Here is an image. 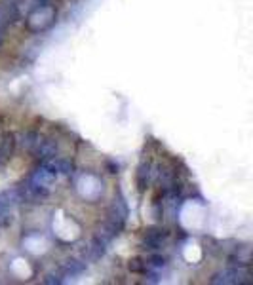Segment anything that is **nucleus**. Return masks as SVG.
I'll return each instance as SVG.
<instances>
[{
  "label": "nucleus",
  "mask_w": 253,
  "mask_h": 285,
  "mask_svg": "<svg viewBox=\"0 0 253 285\" xmlns=\"http://www.w3.org/2000/svg\"><path fill=\"white\" fill-rule=\"evenodd\" d=\"M37 2H40V4H46L48 0H37Z\"/></svg>",
  "instance_id": "nucleus-19"
},
{
  "label": "nucleus",
  "mask_w": 253,
  "mask_h": 285,
  "mask_svg": "<svg viewBox=\"0 0 253 285\" xmlns=\"http://www.w3.org/2000/svg\"><path fill=\"white\" fill-rule=\"evenodd\" d=\"M56 177H57L56 171H52L48 166H44V168H40V170H37L35 173H33L31 180H35V182H38V184H42V186L50 188V186L56 182Z\"/></svg>",
  "instance_id": "nucleus-7"
},
{
  "label": "nucleus",
  "mask_w": 253,
  "mask_h": 285,
  "mask_svg": "<svg viewBox=\"0 0 253 285\" xmlns=\"http://www.w3.org/2000/svg\"><path fill=\"white\" fill-rule=\"evenodd\" d=\"M149 262L150 266H154V268H162V266H166V258L162 255H150Z\"/></svg>",
  "instance_id": "nucleus-14"
},
{
  "label": "nucleus",
  "mask_w": 253,
  "mask_h": 285,
  "mask_svg": "<svg viewBox=\"0 0 253 285\" xmlns=\"http://www.w3.org/2000/svg\"><path fill=\"white\" fill-rule=\"evenodd\" d=\"M48 168L56 173H61V175H69L73 171V164L71 160H65V158H54V160L48 164Z\"/></svg>",
  "instance_id": "nucleus-11"
},
{
  "label": "nucleus",
  "mask_w": 253,
  "mask_h": 285,
  "mask_svg": "<svg viewBox=\"0 0 253 285\" xmlns=\"http://www.w3.org/2000/svg\"><path fill=\"white\" fill-rule=\"evenodd\" d=\"M56 21V8L48 6V4H40L35 8L27 18V28L31 32H44L54 25Z\"/></svg>",
  "instance_id": "nucleus-1"
},
{
  "label": "nucleus",
  "mask_w": 253,
  "mask_h": 285,
  "mask_svg": "<svg viewBox=\"0 0 253 285\" xmlns=\"http://www.w3.org/2000/svg\"><path fill=\"white\" fill-rule=\"evenodd\" d=\"M168 238V232L164 228L152 226L145 230V236H143V247L145 249H158L162 246V242Z\"/></svg>",
  "instance_id": "nucleus-4"
},
{
  "label": "nucleus",
  "mask_w": 253,
  "mask_h": 285,
  "mask_svg": "<svg viewBox=\"0 0 253 285\" xmlns=\"http://www.w3.org/2000/svg\"><path fill=\"white\" fill-rule=\"evenodd\" d=\"M44 284L48 285H59V284H63V280H61V276L59 274H48L46 278H44Z\"/></svg>",
  "instance_id": "nucleus-15"
},
{
  "label": "nucleus",
  "mask_w": 253,
  "mask_h": 285,
  "mask_svg": "<svg viewBox=\"0 0 253 285\" xmlns=\"http://www.w3.org/2000/svg\"><path fill=\"white\" fill-rule=\"evenodd\" d=\"M4 44V30H0V46Z\"/></svg>",
  "instance_id": "nucleus-18"
},
{
  "label": "nucleus",
  "mask_w": 253,
  "mask_h": 285,
  "mask_svg": "<svg viewBox=\"0 0 253 285\" xmlns=\"http://www.w3.org/2000/svg\"><path fill=\"white\" fill-rule=\"evenodd\" d=\"M38 139H40V135H38L37 132H33V130H29V132H25L21 135V146H23L25 150L33 152V148L37 146Z\"/></svg>",
  "instance_id": "nucleus-12"
},
{
  "label": "nucleus",
  "mask_w": 253,
  "mask_h": 285,
  "mask_svg": "<svg viewBox=\"0 0 253 285\" xmlns=\"http://www.w3.org/2000/svg\"><path fill=\"white\" fill-rule=\"evenodd\" d=\"M149 179H150V164L149 162H141L137 173H135V182H137V190L145 192L149 186Z\"/></svg>",
  "instance_id": "nucleus-8"
},
{
  "label": "nucleus",
  "mask_w": 253,
  "mask_h": 285,
  "mask_svg": "<svg viewBox=\"0 0 253 285\" xmlns=\"http://www.w3.org/2000/svg\"><path fill=\"white\" fill-rule=\"evenodd\" d=\"M18 190L19 196H21V202H29V204H38V202H42V200H46L50 196V188H46V186H42V184H38V182L31 179L25 184L18 186Z\"/></svg>",
  "instance_id": "nucleus-3"
},
{
  "label": "nucleus",
  "mask_w": 253,
  "mask_h": 285,
  "mask_svg": "<svg viewBox=\"0 0 253 285\" xmlns=\"http://www.w3.org/2000/svg\"><path fill=\"white\" fill-rule=\"evenodd\" d=\"M177 180V175H175V171L169 170V168H166V166H160L158 170V182L160 186H164V190H166V194L169 192V188L173 186V182Z\"/></svg>",
  "instance_id": "nucleus-10"
},
{
  "label": "nucleus",
  "mask_w": 253,
  "mask_h": 285,
  "mask_svg": "<svg viewBox=\"0 0 253 285\" xmlns=\"http://www.w3.org/2000/svg\"><path fill=\"white\" fill-rule=\"evenodd\" d=\"M86 272V262L82 260H76V258H69L63 262L61 266V274L63 276H71V278H75V276H80Z\"/></svg>",
  "instance_id": "nucleus-9"
},
{
  "label": "nucleus",
  "mask_w": 253,
  "mask_h": 285,
  "mask_svg": "<svg viewBox=\"0 0 253 285\" xmlns=\"http://www.w3.org/2000/svg\"><path fill=\"white\" fill-rule=\"evenodd\" d=\"M14 150H16V135L12 132L2 133V137H0V168H4L8 164Z\"/></svg>",
  "instance_id": "nucleus-5"
},
{
  "label": "nucleus",
  "mask_w": 253,
  "mask_h": 285,
  "mask_svg": "<svg viewBox=\"0 0 253 285\" xmlns=\"http://www.w3.org/2000/svg\"><path fill=\"white\" fill-rule=\"evenodd\" d=\"M105 166H107L109 173H118V164H114L113 160H107L105 162Z\"/></svg>",
  "instance_id": "nucleus-17"
},
{
  "label": "nucleus",
  "mask_w": 253,
  "mask_h": 285,
  "mask_svg": "<svg viewBox=\"0 0 253 285\" xmlns=\"http://www.w3.org/2000/svg\"><path fill=\"white\" fill-rule=\"evenodd\" d=\"M128 268H130V272H133V274H143L147 270V262L141 256H133L130 262H128Z\"/></svg>",
  "instance_id": "nucleus-13"
},
{
  "label": "nucleus",
  "mask_w": 253,
  "mask_h": 285,
  "mask_svg": "<svg viewBox=\"0 0 253 285\" xmlns=\"http://www.w3.org/2000/svg\"><path fill=\"white\" fill-rule=\"evenodd\" d=\"M152 215H154V218H156V220H160V218H162V206H160L158 202H154V208H152Z\"/></svg>",
  "instance_id": "nucleus-16"
},
{
  "label": "nucleus",
  "mask_w": 253,
  "mask_h": 285,
  "mask_svg": "<svg viewBox=\"0 0 253 285\" xmlns=\"http://www.w3.org/2000/svg\"><path fill=\"white\" fill-rule=\"evenodd\" d=\"M126 218H128V206H126V202H124L122 194H118V198H114L113 206L107 211V220H105V224L118 236L124 230Z\"/></svg>",
  "instance_id": "nucleus-2"
},
{
  "label": "nucleus",
  "mask_w": 253,
  "mask_h": 285,
  "mask_svg": "<svg viewBox=\"0 0 253 285\" xmlns=\"http://www.w3.org/2000/svg\"><path fill=\"white\" fill-rule=\"evenodd\" d=\"M33 152L37 154L38 158H42V160H50V158H56L57 154V142L52 141V139H38L37 146L33 148Z\"/></svg>",
  "instance_id": "nucleus-6"
}]
</instances>
